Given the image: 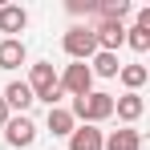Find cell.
I'll return each mask as SVG.
<instances>
[{
  "mask_svg": "<svg viewBox=\"0 0 150 150\" xmlns=\"http://www.w3.org/2000/svg\"><path fill=\"white\" fill-rule=\"evenodd\" d=\"M114 114H118L126 126H134L142 114H146V101H142V93H122V98H114Z\"/></svg>",
  "mask_w": 150,
  "mask_h": 150,
  "instance_id": "7",
  "label": "cell"
},
{
  "mask_svg": "<svg viewBox=\"0 0 150 150\" xmlns=\"http://www.w3.org/2000/svg\"><path fill=\"white\" fill-rule=\"evenodd\" d=\"M85 65H89V73H93V77H118V69H122L118 53H101V49L93 53V57H89Z\"/></svg>",
  "mask_w": 150,
  "mask_h": 150,
  "instance_id": "14",
  "label": "cell"
},
{
  "mask_svg": "<svg viewBox=\"0 0 150 150\" xmlns=\"http://www.w3.org/2000/svg\"><path fill=\"white\" fill-rule=\"evenodd\" d=\"M101 150H142V134L134 126H122V130H110Z\"/></svg>",
  "mask_w": 150,
  "mask_h": 150,
  "instance_id": "8",
  "label": "cell"
},
{
  "mask_svg": "<svg viewBox=\"0 0 150 150\" xmlns=\"http://www.w3.org/2000/svg\"><path fill=\"white\" fill-rule=\"evenodd\" d=\"M0 98H4V105H8V110H16V114H25L28 105H33V89H28L25 81H8Z\"/></svg>",
  "mask_w": 150,
  "mask_h": 150,
  "instance_id": "12",
  "label": "cell"
},
{
  "mask_svg": "<svg viewBox=\"0 0 150 150\" xmlns=\"http://www.w3.org/2000/svg\"><path fill=\"white\" fill-rule=\"evenodd\" d=\"M28 89H33V101H45V105H57V101L65 98L61 93V85H57V69H53V61H37L33 69H28Z\"/></svg>",
  "mask_w": 150,
  "mask_h": 150,
  "instance_id": "2",
  "label": "cell"
},
{
  "mask_svg": "<svg viewBox=\"0 0 150 150\" xmlns=\"http://www.w3.org/2000/svg\"><path fill=\"white\" fill-rule=\"evenodd\" d=\"M25 61H28V53H25L21 37H4L0 41V69H21Z\"/></svg>",
  "mask_w": 150,
  "mask_h": 150,
  "instance_id": "9",
  "label": "cell"
},
{
  "mask_svg": "<svg viewBox=\"0 0 150 150\" xmlns=\"http://www.w3.org/2000/svg\"><path fill=\"white\" fill-rule=\"evenodd\" d=\"M65 53L73 57V61H89L93 53H98V37H93V28L89 25H73L69 33H65Z\"/></svg>",
  "mask_w": 150,
  "mask_h": 150,
  "instance_id": "4",
  "label": "cell"
},
{
  "mask_svg": "<svg viewBox=\"0 0 150 150\" xmlns=\"http://www.w3.org/2000/svg\"><path fill=\"white\" fill-rule=\"evenodd\" d=\"M8 118H12V110H8V105H4V98H0V130H4V122H8Z\"/></svg>",
  "mask_w": 150,
  "mask_h": 150,
  "instance_id": "19",
  "label": "cell"
},
{
  "mask_svg": "<svg viewBox=\"0 0 150 150\" xmlns=\"http://www.w3.org/2000/svg\"><path fill=\"white\" fill-rule=\"evenodd\" d=\"M146 77H150L146 65H122V69H118V81L126 85V93H138V89L146 85Z\"/></svg>",
  "mask_w": 150,
  "mask_h": 150,
  "instance_id": "15",
  "label": "cell"
},
{
  "mask_svg": "<svg viewBox=\"0 0 150 150\" xmlns=\"http://www.w3.org/2000/svg\"><path fill=\"white\" fill-rule=\"evenodd\" d=\"M57 85H61V93L85 98V93H93V73L85 61H73V65H65V73H57Z\"/></svg>",
  "mask_w": 150,
  "mask_h": 150,
  "instance_id": "3",
  "label": "cell"
},
{
  "mask_svg": "<svg viewBox=\"0 0 150 150\" xmlns=\"http://www.w3.org/2000/svg\"><path fill=\"white\" fill-rule=\"evenodd\" d=\"M98 16L101 21H118L122 25L130 16V0H98Z\"/></svg>",
  "mask_w": 150,
  "mask_h": 150,
  "instance_id": "16",
  "label": "cell"
},
{
  "mask_svg": "<svg viewBox=\"0 0 150 150\" xmlns=\"http://www.w3.org/2000/svg\"><path fill=\"white\" fill-rule=\"evenodd\" d=\"M45 126H49V134H53V138H69L77 122H73V114H69L65 105H53V110H49V118H45Z\"/></svg>",
  "mask_w": 150,
  "mask_h": 150,
  "instance_id": "13",
  "label": "cell"
},
{
  "mask_svg": "<svg viewBox=\"0 0 150 150\" xmlns=\"http://www.w3.org/2000/svg\"><path fill=\"white\" fill-rule=\"evenodd\" d=\"M93 28V37H98V49L101 53H118L126 45V25H118V21H98Z\"/></svg>",
  "mask_w": 150,
  "mask_h": 150,
  "instance_id": "6",
  "label": "cell"
},
{
  "mask_svg": "<svg viewBox=\"0 0 150 150\" xmlns=\"http://www.w3.org/2000/svg\"><path fill=\"white\" fill-rule=\"evenodd\" d=\"M126 45H130L134 53H146L150 49V28H138V25L126 28Z\"/></svg>",
  "mask_w": 150,
  "mask_h": 150,
  "instance_id": "17",
  "label": "cell"
},
{
  "mask_svg": "<svg viewBox=\"0 0 150 150\" xmlns=\"http://www.w3.org/2000/svg\"><path fill=\"white\" fill-rule=\"evenodd\" d=\"M69 114H73V122H81V126H98V122H105V118H114V93L93 89V93H85V98H73Z\"/></svg>",
  "mask_w": 150,
  "mask_h": 150,
  "instance_id": "1",
  "label": "cell"
},
{
  "mask_svg": "<svg viewBox=\"0 0 150 150\" xmlns=\"http://www.w3.org/2000/svg\"><path fill=\"white\" fill-rule=\"evenodd\" d=\"M101 142H105V134L98 126H73V134H69V150H101Z\"/></svg>",
  "mask_w": 150,
  "mask_h": 150,
  "instance_id": "11",
  "label": "cell"
},
{
  "mask_svg": "<svg viewBox=\"0 0 150 150\" xmlns=\"http://www.w3.org/2000/svg\"><path fill=\"white\" fill-rule=\"evenodd\" d=\"M4 142L12 150H28L37 142V122H33L28 114H12V118L4 122Z\"/></svg>",
  "mask_w": 150,
  "mask_h": 150,
  "instance_id": "5",
  "label": "cell"
},
{
  "mask_svg": "<svg viewBox=\"0 0 150 150\" xmlns=\"http://www.w3.org/2000/svg\"><path fill=\"white\" fill-rule=\"evenodd\" d=\"M25 28H28V12L21 4H0V33L16 37V33H25Z\"/></svg>",
  "mask_w": 150,
  "mask_h": 150,
  "instance_id": "10",
  "label": "cell"
},
{
  "mask_svg": "<svg viewBox=\"0 0 150 150\" xmlns=\"http://www.w3.org/2000/svg\"><path fill=\"white\" fill-rule=\"evenodd\" d=\"M65 8H69L73 16H89V12H98V0H69Z\"/></svg>",
  "mask_w": 150,
  "mask_h": 150,
  "instance_id": "18",
  "label": "cell"
}]
</instances>
